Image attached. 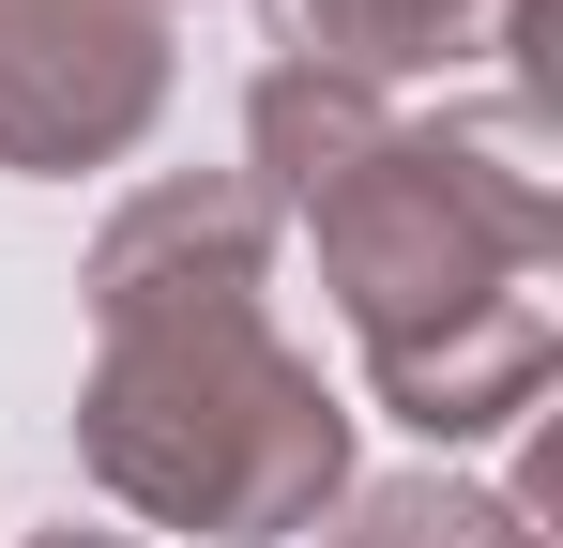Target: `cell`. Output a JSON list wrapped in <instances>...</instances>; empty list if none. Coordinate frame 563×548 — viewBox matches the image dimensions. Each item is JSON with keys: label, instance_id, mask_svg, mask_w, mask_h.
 Listing matches in <instances>:
<instances>
[{"label": "cell", "instance_id": "1", "mask_svg": "<svg viewBox=\"0 0 563 548\" xmlns=\"http://www.w3.org/2000/svg\"><path fill=\"white\" fill-rule=\"evenodd\" d=\"M320 229V289L366 351V396L427 442H487L549 396V305L533 274L563 244L549 183V107L533 77L442 107V122H380V153L335 198H305Z\"/></svg>", "mask_w": 563, "mask_h": 548}, {"label": "cell", "instance_id": "2", "mask_svg": "<svg viewBox=\"0 0 563 548\" xmlns=\"http://www.w3.org/2000/svg\"><path fill=\"white\" fill-rule=\"evenodd\" d=\"M77 457H92L107 503H137L153 534L275 548V534H320L335 518L351 412L275 336V305H168V320H107L92 336Z\"/></svg>", "mask_w": 563, "mask_h": 548}, {"label": "cell", "instance_id": "3", "mask_svg": "<svg viewBox=\"0 0 563 548\" xmlns=\"http://www.w3.org/2000/svg\"><path fill=\"white\" fill-rule=\"evenodd\" d=\"M168 122V0H0V168L77 183Z\"/></svg>", "mask_w": 563, "mask_h": 548}, {"label": "cell", "instance_id": "4", "mask_svg": "<svg viewBox=\"0 0 563 548\" xmlns=\"http://www.w3.org/2000/svg\"><path fill=\"white\" fill-rule=\"evenodd\" d=\"M77 289H92V336L107 320H168V305H260L275 289V198L244 168H168L92 229Z\"/></svg>", "mask_w": 563, "mask_h": 548}, {"label": "cell", "instance_id": "5", "mask_svg": "<svg viewBox=\"0 0 563 548\" xmlns=\"http://www.w3.org/2000/svg\"><path fill=\"white\" fill-rule=\"evenodd\" d=\"M380 122H396V91L320 77V62H275V77L244 91V183H260L275 213H305V198H335V183L380 153Z\"/></svg>", "mask_w": 563, "mask_h": 548}, {"label": "cell", "instance_id": "6", "mask_svg": "<svg viewBox=\"0 0 563 548\" xmlns=\"http://www.w3.org/2000/svg\"><path fill=\"white\" fill-rule=\"evenodd\" d=\"M533 0H289V62H320V77H442V62H472L487 31H518Z\"/></svg>", "mask_w": 563, "mask_h": 548}, {"label": "cell", "instance_id": "7", "mask_svg": "<svg viewBox=\"0 0 563 548\" xmlns=\"http://www.w3.org/2000/svg\"><path fill=\"white\" fill-rule=\"evenodd\" d=\"M320 548H549L533 503L503 487H457V472H380V487H335Z\"/></svg>", "mask_w": 563, "mask_h": 548}, {"label": "cell", "instance_id": "8", "mask_svg": "<svg viewBox=\"0 0 563 548\" xmlns=\"http://www.w3.org/2000/svg\"><path fill=\"white\" fill-rule=\"evenodd\" d=\"M31 548H137V534H77V518H62V534H31Z\"/></svg>", "mask_w": 563, "mask_h": 548}]
</instances>
